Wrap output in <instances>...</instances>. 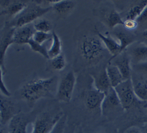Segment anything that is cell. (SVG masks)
<instances>
[{"mask_svg":"<svg viewBox=\"0 0 147 133\" xmlns=\"http://www.w3.org/2000/svg\"><path fill=\"white\" fill-rule=\"evenodd\" d=\"M75 84L76 77L74 72L71 70L59 81L55 95L57 100L62 102H69L72 99Z\"/></svg>","mask_w":147,"mask_h":133,"instance_id":"277c9868","label":"cell"},{"mask_svg":"<svg viewBox=\"0 0 147 133\" xmlns=\"http://www.w3.org/2000/svg\"><path fill=\"white\" fill-rule=\"evenodd\" d=\"M62 43L60 38L53 30L52 31V43L49 48H48L49 59H51L61 54Z\"/></svg>","mask_w":147,"mask_h":133,"instance_id":"cb8c5ba5","label":"cell"},{"mask_svg":"<svg viewBox=\"0 0 147 133\" xmlns=\"http://www.w3.org/2000/svg\"><path fill=\"white\" fill-rule=\"evenodd\" d=\"M63 114L62 112L41 113L35 119L31 133H49Z\"/></svg>","mask_w":147,"mask_h":133,"instance_id":"5b68a950","label":"cell"},{"mask_svg":"<svg viewBox=\"0 0 147 133\" xmlns=\"http://www.w3.org/2000/svg\"><path fill=\"white\" fill-rule=\"evenodd\" d=\"M97 34L102 41L108 52L111 55L110 58H113L122 52L121 45L118 41L113 36L107 34L104 35L97 29Z\"/></svg>","mask_w":147,"mask_h":133,"instance_id":"e0dca14e","label":"cell"},{"mask_svg":"<svg viewBox=\"0 0 147 133\" xmlns=\"http://www.w3.org/2000/svg\"><path fill=\"white\" fill-rule=\"evenodd\" d=\"M96 30L95 26L94 31L88 32L78 39V56L86 66L96 64L107 51Z\"/></svg>","mask_w":147,"mask_h":133,"instance_id":"6da1fadb","label":"cell"},{"mask_svg":"<svg viewBox=\"0 0 147 133\" xmlns=\"http://www.w3.org/2000/svg\"><path fill=\"white\" fill-rule=\"evenodd\" d=\"M51 10H52L51 6L45 7L37 5H28L21 13L6 25L13 28H18L28 25L33 21H36Z\"/></svg>","mask_w":147,"mask_h":133,"instance_id":"3957f363","label":"cell"},{"mask_svg":"<svg viewBox=\"0 0 147 133\" xmlns=\"http://www.w3.org/2000/svg\"><path fill=\"white\" fill-rule=\"evenodd\" d=\"M147 6V0L140 1L132 5L126 12L125 20H136Z\"/></svg>","mask_w":147,"mask_h":133,"instance_id":"603a6c76","label":"cell"},{"mask_svg":"<svg viewBox=\"0 0 147 133\" xmlns=\"http://www.w3.org/2000/svg\"><path fill=\"white\" fill-rule=\"evenodd\" d=\"M146 112H147V108H146ZM146 121H147V115H146V120H145V122H146Z\"/></svg>","mask_w":147,"mask_h":133,"instance_id":"f35d334b","label":"cell"},{"mask_svg":"<svg viewBox=\"0 0 147 133\" xmlns=\"http://www.w3.org/2000/svg\"><path fill=\"white\" fill-rule=\"evenodd\" d=\"M18 113L16 112L14 104L6 97L1 96L0 121L2 125L8 124L10 120Z\"/></svg>","mask_w":147,"mask_h":133,"instance_id":"7c38bea8","label":"cell"},{"mask_svg":"<svg viewBox=\"0 0 147 133\" xmlns=\"http://www.w3.org/2000/svg\"><path fill=\"white\" fill-rule=\"evenodd\" d=\"M1 6L2 8H3L1 11V15H7L14 18L21 13L28 6V5L26 2L22 1L10 2L9 1H1Z\"/></svg>","mask_w":147,"mask_h":133,"instance_id":"5bb4252c","label":"cell"},{"mask_svg":"<svg viewBox=\"0 0 147 133\" xmlns=\"http://www.w3.org/2000/svg\"><path fill=\"white\" fill-rule=\"evenodd\" d=\"M93 79L92 85L95 89L99 92L106 94L111 88L109 78L108 77L106 67L101 68L96 71L90 73Z\"/></svg>","mask_w":147,"mask_h":133,"instance_id":"8fae6325","label":"cell"},{"mask_svg":"<svg viewBox=\"0 0 147 133\" xmlns=\"http://www.w3.org/2000/svg\"><path fill=\"white\" fill-rule=\"evenodd\" d=\"M97 133H101V132H97Z\"/></svg>","mask_w":147,"mask_h":133,"instance_id":"ab89813d","label":"cell"},{"mask_svg":"<svg viewBox=\"0 0 147 133\" xmlns=\"http://www.w3.org/2000/svg\"><path fill=\"white\" fill-rule=\"evenodd\" d=\"M33 25L36 31L52 33L53 31L52 29V25L51 21L45 18H42L38 20H37L34 21Z\"/></svg>","mask_w":147,"mask_h":133,"instance_id":"d4e9b609","label":"cell"},{"mask_svg":"<svg viewBox=\"0 0 147 133\" xmlns=\"http://www.w3.org/2000/svg\"><path fill=\"white\" fill-rule=\"evenodd\" d=\"M57 76L47 78H34L26 82L20 89V94L26 101L33 102L41 98L56 95L59 83Z\"/></svg>","mask_w":147,"mask_h":133,"instance_id":"7a4b0ae2","label":"cell"},{"mask_svg":"<svg viewBox=\"0 0 147 133\" xmlns=\"http://www.w3.org/2000/svg\"><path fill=\"white\" fill-rule=\"evenodd\" d=\"M144 108H145L146 109L147 108V102H146V103L144 104Z\"/></svg>","mask_w":147,"mask_h":133,"instance_id":"74e56055","label":"cell"},{"mask_svg":"<svg viewBox=\"0 0 147 133\" xmlns=\"http://www.w3.org/2000/svg\"><path fill=\"white\" fill-rule=\"evenodd\" d=\"M28 44L29 45L31 50H33L34 52H37L41 55L44 58L49 59L48 48H47L45 46L35 42L32 39L29 41Z\"/></svg>","mask_w":147,"mask_h":133,"instance_id":"4316f807","label":"cell"},{"mask_svg":"<svg viewBox=\"0 0 147 133\" xmlns=\"http://www.w3.org/2000/svg\"><path fill=\"white\" fill-rule=\"evenodd\" d=\"M103 21L110 28L123 25V21L119 13L114 9L103 8L100 10Z\"/></svg>","mask_w":147,"mask_h":133,"instance_id":"9a60e30c","label":"cell"},{"mask_svg":"<svg viewBox=\"0 0 147 133\" xmlns=\"http://www.w3.org/2000/svg\"><path fill=\"white\" fill-rule=\"evenodd\" d=\"M141 130L143 132V133H147V121L144 122V123L142 126Z\"/></svg>","mask_w":147,"mask_h":133,"instance_id":"e575fe53","label":"cell"},{"mask_svg":"<svg viewBox=\"0 0 147 133\" xmlns=\"http://www.w3.org/2000/svg\"><path fill=\"white\" fill-rule=\"evenodd\" d=\"M114 36L120 44L122 52L135 41V36L127 31H117L114 32Z\"/></svg>","mask_w":147,"mask_h":133,"instance_id":"44dd1931","label":"cell"},{"mask_svg":"<svg viewBox=\"0 0 147 133\" xmlns=\"http://www.w3.org/2000/svg\"><path fill=\"white\" fill-rule=\"evenodd\" d=\"M129 55L131 60L137 62V64L147 60V45L144 43L134 44L130 49Z\"/></svg>","mask_w":147,"mask_h":133,"instance_id":"ffe728a7","label":"cell"},{"mask_svg":"<svg viewBox=\"0 0 147 133\" xmlns=\"http://www.w3.org/2000/svg\"><path fill=\"white\" fill-rule=\"evenodd\" d=\"M50 64L51 67L56 71H61L63 70L66 67V60L64 55L61 53L50 59Z\"/></svg>","mask_w":147,"mask_h":133,"instance_id":"484cf974","label":"cell"},{"mask_svg":"<svg viewBox=\"0 0 147 133\" xmlns=\"http://www.w3.org/2000/svg\"><path fill=\"white\" fill-rule=\"evenodd\" d=\"M35 32L33 25L31 24L16 28L13 35L14 43L17 44H28Z\"/></svg>","mask_w":147,"mask_h":133,"instance_id":"4fadbf2b","label":"cell"},{"mask_svg":"<svg viewBox=\"0 0 147 133\" xmlns=\"http://www.w3.org/2000/svg\"><path fill=\"white\" fill-rule=\"evenodd\" d=\"M123 26L124 28L127 30H133L135 29L136 28L138 27V24L136 20H125L123 21Z\"/></svg>","mask_w":147,"mask_h":133,"instance_id":"4dcf8cb0","label":"cell"},{"mask_svg":"<svg viewBox=\"0 0 147 133\" xmlns=\"http://www.w3.org/2000/svg\"><path fill=\"white\" fill-rule=\"evenodd\" d=\"M142 35L144 37H145V38L147 39V29L142 31Z\"/></svg>","mask_w":147,"mask_h":133,"instance_id":"8d00e7d4","label":"cell"},{"mask_svg":"<svg viewBox=\"0 0 147 133\" xmlns=\"http://www.w3.org/2000/svg\"><path fill=\"white\" fill-rule=\"evenodd\" d=\"M122 108L119 99L114 88H111L106 94L100 105L102 115L107 116L110 113L118 109Z\"/></svg>","mask_w":147,"mask_h":133,"instance_id":"ba28073f","label":"cell"},{"mask_svg":"<svg viewBox=\"0 0 147 133\" xmlns=\"http://www.w3.org/2000/svg\"><path fill=\"white\" fill-rule=\"evenodd\" d=\"M52 10L61 16L68 15L75 7L76 3L73 1H49Z\"/></svg>","mask_w":147,"mask_h":133,"instance_id":"ac0fdd59","label":"cell"},{"mask_svg":"<svg viewBox=\"0 0 147 133\" xmlns=\"http://www.w3.org/2000/svg\"><path fill=\"white\" fill-rule=\"evenodd\" d=\"M52 39V33H45L42 32L36 31L33 36L32 39L36 43L44 45V43L47 42Z\"/></svg>","mask_w":147,"mask_h":133,"instance_id":"83f0119b","label":"cell"},{"mask_svg":"<svg viewBox=\"0 0 147 133\" xmlns=\"http://www.w3.org/2000/svg\"><path fill=\"white\" fill-rule=\"evenodd\" d=\"M123 133H143V132L137 126H131L126 128Z\"/></svg>","mask_w":147,"mask_h":133,"instance_id":"836d02e7","label":"cell"},{"mask_svg":"<svg viewBox=\"0 0 147 133\" xmlns=\"http://www.w3.org/2000/svg\"><path fill=\"white\" fill-rule=\"evenodd\" d=\"M4 75V74L1 71V92L3 94V96L8 97L11 96V93L10 91L7 89L6 88L3 80V76Z\"/></svg>","mask_w":147,"mask_h":133,"instance_id":"1f68e13d","label":"cell"},{"mask_svg":"<svg viewBox=\"0 0 147 133\" xmlns=\"http://www.w3.org/2000/svg\"><path fill=\"white\" fill-rule=\"evenodd\" d=\"M0 133H9L8 132V130L4 128H2V127H1V130H0Z\"/></svg>","mask_w":147,"mask_h":133,"instance_id":"d590c367","label":"cell"},{"mask_svg":"<svg viewBox=\"0 0 147 133\" xmlns=\"http://www.w3.org/2000/svg\"><path fill=\"white\" fill-rule=\"evenodd\" d=\"M131 58L125 51L114 58H110L109 63L118 67L125 80L131 78Z\"/></svg>","mask_w":147,"mask_h":133,"instance_id":"9c48e42d","label":"cell"},{"mask_svg":"<svg viewBox=\"0 0 147 133\" xmlns=\"http://www.w3.org/2000/svg\"><path fill=\"white\" fill-rule=\"evenodd\" d=\"M67 120V116L64 113L49 133H64Z\"/></svg>","mask_w":147,"mask_h":133,"instance_id":"f1b7e54d","label":"cell"},{"mask_svg":"<svg viewBox=\"0 0 147 133\" xmlns=\"http://www.w3.org/2000/svg\"><path fill=\"white\" fill-rule=\"evenodd\" d=\"M79 133H82V132H79Z\"/></svg>","mask_w":147,"mask_h":133,"instance_id":"60d3db41","label":"cell"},{"mask_svg":"<svg viewBox=\"0 0 147 133\" xmlns=\"http://www.w3.org/2000/svg\"><path fill=\"white\" fill-rule=\"evenodd\" d=\"M105 94L93 88L87 89L83 92V97L86 107L90 111L100 110V105Z\"/></svg>","mask_w":147,"mask_h":133,"instance_id":"30bf717a","label":"cell"},{"mask_svg":"<svg viewBox=\"0 0 147 133\" xmlns=\"http://www.w3.org/2000/svg\"><path fill=\"white\" fill-rule=\"evenodd\" d=\"M136 21L138 24V26L141 28L143 31L147 29V6Z\"/></svg>","mask_w":147,"mask_h":133,"instance_id":"f546056e","label":"cell"},{"mask_svg":"<svg viewBox=\"0 0 147 133\" xmlns=\"http://www.w3.org/2000/svg\"><path fill=\"white\" fill-rule=\"evenodd\" d=\"M133 90L137 98L147 102V82L142 78L131 76Z\"/></svg>","mask_w":147,"mask_h":133,"instance_id":"d6986e66","label":"cell"},{"mask_svg":"<svg viewBox=\"0 0 147 133\" xmlns=\"http://www.w3.org/2000/svg\"><path fill=\"white\" fill-rule=\"evenodd\" d=\"M28 121L21 113L16 114L9 122V133H27Z\"/></svg>","mask_w":147,"mask_h":133,"instance_id":"2e32d148","label":"cell"},{"mask_svg":"<svg viewBox=\"0 0 147 133\" xmlns=\"http://www.w3.org/2000/svg\"><path fill=\"white\" fill-rule=\"evenodd\" d=\"M114 89L119 99L123 110H127L133 105L136 98L134 94L131 78L123 81Z\"/></svg>","mask_w":147,"mask_h":133,"instance_id":"8992f818","label":"cell"},{"mask_svg":"<svg viewBox=\"0 0 147 133\" xmlns=\"http://www.w3.org/2000/svg\"><path fill=\"white\" fill-rule=\"evenodd\" d=\"M136 68L141 73L147 75V60L137 64Z\"/></svg>","mask_w":147,"mask_h":133,"instance_id":"d6a6232c","label":"cell"},{"mask_svg":"<svg viewBox=\"0 0 147 133\" xmlns=\"http://www.w3.org/2000/svg\"><path fill=\"white\" fill-rule=\"evenodd\" d=\"M16 28L9 26L5 25L4 28L1 31L0 42V69L4 74L6 72L5 66V57L9 47L14 43L13 35Z\"/></svg>","mask_w":147,"mask_h":133,"instance_id":"52a82bcc","label":"cell"},{"mask_svg":"<svg viewBox=\"0 0 147 133\" xmlns=\"http://www.w3.org/2000/svg\"><path fill=\"white\" fill-rule=\"evenodd\" d=\"M106 69L111 85L113 88H114L125 81L121 71L117 66L109 63L106 66Z\"/></svg>","mask_w":147,"mask_h":133,"instance_id":"7402d4cb","label":"cell"}]
</instances>
